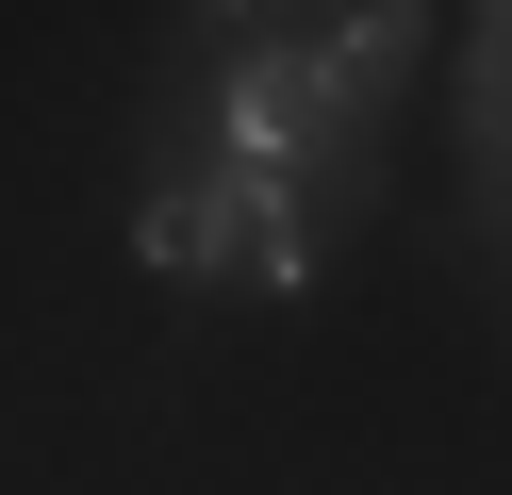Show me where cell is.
Here are the masks:
<instances>
[{
  "label": "cell",
  "instance_id": "2",
  "mask_svg": "<svg viewBox=\"0 0 512 495\" xmlns=\"http://www.w3.org/2000/svg\"><path fill=\"white\" fill-rule=\"evenodd\" d=\"M133 264L149 281H265V297H298L314 281V231H298V198H281L265 165H215V182L133 198Z\"/></svg>",
  "mask_w": 512,
  "mask_h": 495
},
{
  "label": "cell",
  "instance_id": "1",
  "mask_svg": "<svg viewBox=\"0 0 512 495\" xmlns=\"http://www.w3.org/2000/svg\"><path fill=\"white\" fill-rule=\"evenodd\" d=\"M397 50H413V17L397 0H347L331 33H265V50L232 66V132H248V165H298V149H331L347 116H364L380 83H397Z\"/></svg>",
  "mask_w": 512,
  "mask_h": 495
},
{
  "label": "cell",
  "instance_id": "3",
  "mask_svg": "<svg viewBox=\"0 0 512 495\" xmlns=\"http://www.w3.org/2000/svg\"><path fill=\"white\" fill-rule=\"evenodd\" d=\"M215 17H232V33H331L347 0H215Z\"/></svg>",
  "mask_w": 512,
  "mask_h": 495
}]
</instances>
